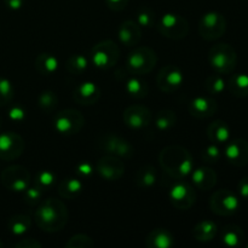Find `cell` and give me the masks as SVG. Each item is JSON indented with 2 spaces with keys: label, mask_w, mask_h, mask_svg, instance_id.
<instances>
[{
  "label": "cell",
  "mask_w": 248,
  "mask_h": 248,
  "mask_svg": "<svg viewBox=\"0 0 248 248\" xmlns=\"http://www.w3.org/2000/svg\"><path fill=\"white\" fill-rule=\"evenodd\" d=\"M68 208L62 200L48 198L41 201L35 211L36 225L46 232H61L68 223Z\"/></svg>",
  "instance_id": "obj_1"
},
{
  "label": "cell",
  "mask_w": 248,
  "mask_h": 248,
  "mask_svg": "<svg viewBox=\"0 0 248 248\" xmlns=\"http://www.w3.org/2000/svg\"><path fill=\"white\" fill-rule=\"evenodd\" d=\"M159 162L162 170L174 179L186 178L194 170L193 155L182 145L165 147L159 154Z\"/></svg>",
  "instance_id": "obj_2"
},
{
  "label": "cell",
  "mask_w": 248,
  "mask_h": 248,
  "mask_svg": "<svg viewBox=\"0 0 248 248\" xmlns=\"http://www.w3.org/2000/svg\"><path fill=\"white\" fill-rule=\"evenodd\" d=\"M157 63V55L149 46H138L130 52L126 60V69L131 75L149 74Z\"/></svg>",
  "instance_id": "obj_3"
},
{
  "label": "cell",
  "mask_w": 248,
  "mask_h": 248,
  "mask_svg": "<svg viewBox=\"0 0 248 248\" xmlns=\"http://www.w3.org/2000/svg\"><path fill=\"white\" fill-rule=\"evenodd\" d=\"M208 62L218 74H230L236 68L237 53L230 44H216L208 52Z\"/></svg>",
  "instance_id": "obj_4"
},
{
  "label": "cell",
  "mask_w": 248,
  "mask_h": 248,
  "mask_svg": "<svg viewBox=\"0 0 248 248\" xmlns=\"http://www.w3.org/2000/svg\"><path fill=\"white\" fill-rule=\"evenodd\" d=\"M91 62L98 69L107 70L113 68L120 58V48L119 45L111 39H106L91 48Z\"/></svg>",
  "instance_id": "obj_5"
},
{
  "label": "cell",
  "mask_w": 248,
  "mask_h": 248,
  "mask_svg": "<svg viewBox=\"0 0 248 248\" xmlns=\"http://www.w3.org/2000/svg\"><path fill=\"white\" fill-rule=\"evenodd\" d=\"M199 34L207 41H215L222 38L227 31V19L220 12L210 11L202 15L198 26Z\"/></svg>",
  "instance_id": "obj_6"
},
{
  "label": "cell",
  "mask_w": 248,
  "mask_h": 248,
  "mask_svg": "<svg viewBox=\"0 0 248 248\" xmlns=\"http://www.w3.org/2000/svg\"><path fill=\"white\" fill-rule=\"evenodd\" d=\"M85 125V116L79 110L73 108L63 109L56 114L53 127L56 132L63 136L78 135Z\"/></svg>",
  "instance_id": "obj_7"
},
{
  "label": "cell",
  "mask_w": 248,
  "mask_h": 248,
  "mask_svg": "<svg viewBox=\"0 0 248 248\" xmlns=\"http://www.w3.org/2000/svg\"><path fill=\"white\" fill-rule=\"evenodd\" d=\"M99 149L106 154L114 155L120 159H131L135 155V148L126 138L115 133H106L98 140Z\"/></svg>",
  "instance_id": "obj_8"
},
{
  "label": "cell",
  "mask_w": 248,
  "mask_h": 248,
  "mask_svg": "<svg viewBox=\"0 0 248 248\" xmlns=\"http://www.w3.org/2000/svg\"><path fill=\"white\" fill-rule=\"evenodd\" d=\"M160 34L165 38L172 39V40H181L184 39L189 33V23L181 15L167 12L160 18L159 22Z\"/></svg>",
  "instance_id": "obj_9"
},
{
  "label": "cell",
  "mask_w": 248,
  "mask_h": 248,
  "mask_svg": "<svg viewBox=\"0 0 248 248\" xmlns=\"http://www.w3.org/2000/svg\"><path fill=\"white\" fill-rule=\"evenodd\" d=\"M210 208L215 215L229 217L235 215L240 208V200L232 191L220 189L215 191L210 199Z\"/></svg>",
  "instance_id": "obj_10"
},
{
  "label": "cell",
  "mask_w": 248,
  "mask_h": 248,
  "mask_svg": "<svg viewBox=\"0 0 248 248\" xmlns=\"http://www.w3.org/2000/svg\"><path fill=\"white\" fill-rule=\"evenodd\" d=\"M1 183L9 190L23 193L31 186V173L22 165H12L1 172Z\"/></svg>",
  "instance_id": "obj_11"
},
{
  "label": "cell",
  "mask_w": 248,
  "mask_h": 248,
  "mask_svg": "<svg viewBox=\"0 0 248 248\" xmlns=\"http://www.w3.org/2000/svg\"><path fill=\"white\" fill-rule=\"evenodd\" d=\"M169 198L177 210L186 211L196 202L195 188L188 182L177 179L176 183L170 188Z\"/></svg>",
  "instance_id": "obj_12"
},
{
  "label": "cell",
  "mask_w": 248,
  "mask_h": 248,
  "mask_svg": "<svg viewBox=\"0 0 248 248\" xmlns=\"http://www.w3.org/2000/svg\"><path fill=\"white\" fill-rule=\"evenodd\" d=\"M26 142L23 137L16 132L0 133V160L14 161L24 152Z\"/></svg>",
  "instance_id": "obj_13"
},
{
  "label": "cell",
  "mask_w": 248,
  "mask_h": 248,
  "mask_svg": "<svg viewBox=\"0 0 248 248\" xmlns=\"http://www.w3.org/2000/svg\"><path fill=\"white\" fill-rule=\"evenodd\" d=\"M94 171L99 174L101 178L106 181H119L125 174V164L120 157L106 154L96 162Z\"/></svg>",
  "instance_id": "obj_14"
},
{
  "label": "cell",
  "mask_w": 248,
  "mask_h": 248,
  "mask_svg": "<svg viewBox=\"0 0 248 248\" xmlns=\"http://www.w3.org/2000/svg\"><path fill=\"white\" fill-rule=\"evenodd\" d=\"M183 70L174 64H167L162 67L156 77L157 87L166 93H172L178 90L183 85Z\"/></svg>",
  "instance_id": "obj_15"
},
{
  "label": "cell",
  "mask_w": 248,
  "mask_h": 248,
  "mask_svg": "<svg viewBox=\"0 0 248 248\" xmlns=\"http://www.w3.org/2000/svg\"><path fill=\"white\" fill-rule=\"evenodd\" d=\"M124 123L132 130H143L152 123V111L144 104H132L123 113Z\"/></svg>",
  "instance_id": "obj_16"
},
{
  "label": "cell",
  "mask_w": 248,
  "mask_h": 248,
  "mask_svg": "<svg viewBox=\"0 0 248 248\" xmlns=\"http://www.w3.org/2000/svg\"><path fill=\"white\" fill-rule=\"evenodd\" d=\"M225 157L228 162L236 167H244L248 165V140L237 138L228 142L225 147Z\"/></svg>",
  "instance_id": "obj_17"
},
{
  "label": "cell",
  "mask_w": 248,
  "mask_h": 248,
  "mask_svg": "<svg viewBox=\"0 0 248 248\" xmlns=\"http://www.w3.org/2000/svg\"><path fill=\"white\" fill-rule=\"evenodd\" d=\"M189 113L196 119H208L217 113L218 104L211 96H196L189 102Z\"/></svg>",
  "instance_id": "obj_18"
},
{
  "label": "cell",
  "mask_w": 248,
  "mask_h": 248,
  "mask_svg": "<svg viewBox=\"0 0 248 248\" xmlns=\"http://www.w3.org/2000/svg\"><path fill=\"white\" fill-rule=\"evenodd\" d=\"M73 98L78 104L92 106V104H96L101 98V90L94 82L84 81L75 87L73 92Z\"/></svg>",
  "instance_id": "obj_19"
},
{
  "label": "cell",
  "mask_w": 248,
  "mask_h": 248,
  "mask_svg": "<svg viewBox=\"0 0 248 248\" xmlns=\"http://www.w3.org/2000/svg\"><path fill=\"white\" fill-rule=\"evenodd\" d=\"M191 182L201 191H208L213 189L217 184V173L215 170L207 166L198 167L196 170H193L190 173Z\"/></svg>",
  "instance_id": "obj_20"
},
{
  "label": "cell",
  "mask_w": 248,
  "mask_h": 248,
  "mask_svg": "<svg viewBox=\"0 0 248 248\" xmlns=\"http://www.w3.org/2000/svg\"><path fill=\"white\" fill-rule=\"evenodd\" d=\"M118 38L123 45L133 47L142 39V28L135 21H124L118 29Z\"/></svg>",
  "instance_id": "obj_21"
},
{
  "label": "cell",
  "mask_w": 248,
  "mask_h": 248,
  "mask_svg": "<svg viewBox=\"0 0 248 248\" xmlns=\"http://www.w3.org/2000/svg\"><path fill=\"white\" fill-rule=\"evenodd\" d=\"M173 234L166 228H155L145 239L148 248H170L173 246Z\"/></svg>",
  "instance_id": "obj_22"
},
{
  "label": "cell",
  "mask_w": 248,
  "mask_h": 248,
  "mask_svg": "<svg viewBox=\"0 0 248 248\" xmlns=\"http://www.w3.org/2000/svg\"><path fill=\"white\" fill-rule=\"evenodd\" d=\"M208 140L216 144L228 143L230 140V127L225 121L215 120L207 127Z\"/></svg>",
  "instance_id": "obj_23"
},
{
  "label": "cell",
  "mask_w": 248,
  "mask_h": 248,
  "mask_svg": "<svg viewBox=\"0 0 248 248\" xmlns=\"http://www.w3.org/2000/svg\"><path fill=\"white\" fill-rule=\"evenodd\" d=\"M220 239L224 246L230 248H236L242 246L245 241V232L239 225L228 224L223 228Z\"/></svg>",
  "instance_id": "obj_24"
},
{
  "label": "cell",
  "mask_w": 248,
  "mask_h": 248,
  "mask_svg": "<svg viewBox=\"0 0 248 248\" xmlns=\"http://www.w3.org/2000/svg\"><path fill=\"white\" fill-rule=\"evenodd\" d=\"M82 190H84V183L80 179L73 178V177L64 178L60 182L57 186L58 195L62 199H68V200L75 199L81 194Z\"/></svg>",
  "instance_id": "obj_25"
},
{
  "label": "cell",
  "mask_w": 248,
  "mask_h": 248,
  "mask_svg": "<svg viewBox=\"0 0 248 248\" xmlns=\"http://www.w3.org/2000/svg\"><path fill=\"white\" fill-rule=\"evenodd\" d=\"M157 181L156 169L152 164H145L138 169L135 183L140 189H149L155 186Z\"/></svg>",
  "instance_id": "obj_26"
},
{
  "label": "cell",
  "mask_w": 248,
  "mask_h": 248,
  "mask_svg": "<svg viewBox=\"0 0 248 248\" xmlns=\"http://www.w3.org/2000/svg\"><path fill=\"white\" fill-rule=\"evenodd\" d=\"M218 232V227L212 220H201L194 227L193 236L199 242L212 241Z\"/></svg>",
  "instance_id": "obj_27"
},
{
  "label": "cell",
  "mask_w": 248,
  "mask_h": 248,
  "mask_svg": "<svg viewBox=\"0 0 248 248\" xmlns=\"http://www.w3.org/2000/svg\"><path fill=\"white\" fill-rule=\"evenodd\" d=\"M227 87L230 94L236 98L248 97V75L244 73L232 74L227 82Z\"/></svg>",
  "instance_id": "obj_28"
},
{
  "label": "cell",
  "mask_w": 248,
  "mask_h": 248,
  "mask_svg": "<svg viewBox=\"0 0 248 248\" xmlns=\"http://www.w3.org/2000/svg\"><path fill=\"white\" fill-rule=\"evenodd\" d=\"M125 90L128 96L136 99H142L147 97L149 87L145 80L140 78V75H132L125 81Z\"/></svg>",
  "instance_id": "obj_29"
},
{
  "label": "cell",
  "mask_w": 248,
  "mask_h": 248,
  "mask_svg": "<svg viewBox=\"0 0 248 248\" xmlns=\"http://www.w3.org/2000/svg\"><path fill=\"white\" fill-rule=\"evenodd\" d=\"M58 65H60V62L52 53H39L35 58V69L41 75H52L53 73L57 72Z\"/></svg>",
  "instance_id": "obj_30"
},
{
  "label": "cell",
  "mask_w": 248,
  "mask_h": 248,
  "mask_svg": "<svg viewBox=\"0 0 248 248\" xmlns=\"http://www.w3.org/2000/svg\"><path fill=\"white\" fill-rule=\"evenodd\" d=\"M31 227V220L26 215H15L7 220V228L15 236H21L29 232Z\"/></svg>",
  "instance_id": "obj_31"
},
{
  "label": "cell",
  "mask_w": 248,
  "mask_h": 248,
  "mask_svg": "<svg viewBox=\"0 0 248 248\" xmlns=\"http://www.w3.org/2000/svg\"><path fill=\"white\" fill-rule=\"evenodd\" d=\"M155 127L159 131H169L172 127H174L177 124V115L171 109H162L155 116Z\"/></svg>",
  "instance_id": "obj_32"
},
{
  "label": "cell",
  "mask_w": 248,
  "mask_h": 248,
  "mask_svg": "<svg viewBox=\"0 0 248 248\" xmlns=\"http://www.w3.org/2000/svg\"><path fill=\"white\" fill-rule=\"evenodd\" d=\"M65 68L73 75H81L89 68V60L81 53H74L69 56L65 63Z\"/></svg>",
  "instance_id": "obj_33"
},
{
  "label": "cell",
  "mask_w": 248,
  "mask_h": 248,
  "mask_svg": "<svg viewBox=\"0 0 248 248\" xmlns=\"http://www.w3.org/2000/svg\"><path fill=\"white\" fill-rule=\"evenodd\" d=\"M58 104V96L52 90H44L38 98V106L44 113H51Z\"/></svg>",
  "instance_id": "obj_34"
},
{
  "label": "cell",
  "mask_w": 248,
  "mask_h": 248,
  "mask_svg": "<svg viewBox=\"0 0 248 248\" xmlns=\"http://www.w3.org/2000/svg\"><path fill=\"white\" fill-rule=\"evenodd\" d=\"M205 89L207 91L208 94H220L225 91L227 89V82H225L224 78L222 77V74H212L210 77H207L205 81Z\"/></svg>",
  "instance_id": "obj_35"
},
{
  "label": "cell",
  "mask_w": 248,
  "mask_h": 248,
  "mask_svg": "<svg viewBox=\"0 0 248 248\" xmlns=\"http://www.w3.org/2000/svg\"><path fill=\"white\" fill-rule=\"evenodd\" d=\"M56 181H57V176H56L55 172L50 171V170H43V171H39L35 174L34 186H38L39 189L44 191L52 188L56 184Z\"/></svg>",
  "instance_id": "obj_36"
},
{
  "label": "cell",
  "mask_w": 248,
  "mask_h": 248,
  "mask_svg": "<svg viewBox=\"0 0 248 248\" xmlns=\"http://www.w3.org/2000/svg\"><path fill=\"white\" fill-rule=\"evenodd\" d=\"M15 96L14 85L9 79L0 77V107H5L11 103Z\"/></svg>",
  "instance_id": "obj_37"
},
{
  "label": "cell",
  "mask_w": 248,
  "mask_h": 248,
  "mask_svg": "<svg viewBox=\"0 0 248 248\" xmlns=\"http://www.w3.org/2000/svg\"><path fill=\"white\" fill-rule=\"evenodd\" d=\"M94 246V241L86 234H75L65 242L67 248H90Z\"/></svg>",
  "instance_id": "obj_38"
},
{
  "label": "cell",
  "mask_w": 248,
  "mask_h": 248,
  "mask_svg": "<svg viewBox=\"0 0 248 248\" xmlns=\"http://www.w3.org/2000/svg\"><path fill=\"white\" fill-rule=\"evenodd\" d=\"M220 156H222V152L216 143H211L201 152V159L207 164H216L219 161Z\"/></svg>",
  "instance_id": "obj_39"
},
{
  "label": "cell",
  "mask_w": 248,
  "mask_h": 248,
  "mask_svg": "<svg viewBox=\"0 0 248 248\" xmlns=\"http://www.w3.org/2000/svg\"><path fill=\"white\" fill-rule=\"evenodd\" d=\"M137 23L140 28H149L154 24V12L148 7H142L137 14Z\"/></svg>",
  "instance_id": "obj_40"
},
{
  "label": "cell",
  "mask_w": 248,
  "mask_h": 248,
  "mask_svg": "<svg viewBox=\"0 0 248 248\" xmlns=\"http://www.w3.org/2000/svg\"><path fill=\"white\" fill-rule=\"evenodd\" d=\"M24 199H26V202L29 203V205H35V203H39L41 201V198H43V190L39 189L38 186H29L26 190L23 191Z\"/></svg>",
  "instance_id": "obj_41"
},
{
  "label": "cell",
  "mask_w": 248,
  "mask_h": 248,
  "mask_svg": "<svg viewBox=\"0 0 248 248\" xmlns=\"http://www.w3.org/2000/svg\"><path fill=\"white\" fill-rule=\"evenodd\" d=\"M9 118L10 120L15 121V123H21L27 118L26 109L21 106H14L10 108L9 110Z\"/></svg>",
  "instance_id": "obj_42"
},
{
  "label": "cell",
  "mask_w": 248,
  "mask_h": 248,
  "mask_svg": "<svg viewBox=\"0 0 248 248\" xmlns=\"http://www.w3.org/2000/svg\"><path fill=\"white\" fill-rule=\"evenodd\" d=\"M106 1V5L108 6V9H110L111 11H123L127 7L128 1L130 0H104Z\"/></svg>",
  "instance_id": "obj_43"
},
{
  "label": "cell",
  "mask_w": 248,
  "mask_h": 248,
  "mask_svg": "<svg viewBox=\"0 0 248 248\" xmlns=\"http://www.w3.org/2000/svg\"><path fill=\"white\" fill-rule=\"evenodd\" d=\"M77 172L80 174V176L89 177L94 172V166L87 161L81 162V164H79L77 166Z\"/></svg>",
  "instance_id": "obj_44"
},
{
  "label": "cell",
  "mask_w": 248,
  "mask_h": 248,
  "mask_svg": "<svg viewBox=\"0 0 248 248\" xmlns=\"http://www.w3.org/2000/svg\"><path fill=\"white\" fill-rule=\"evenodd\" d=\"M15 247L16 248H41L43 247V245L40 244L39 241H36L35 239H22L21 241L17 242L16 245H15Z\"/></svg>",
  "instance_id": "obj_45"
},
{
  "label": "cell",
  "mask_w": 248,
  "mask_h": 248,
  "mask_svg": "<svg viewBox=\"0 0 248 248\" xmlns=\"http://www.w3.org/2000/svg\"><path fill=\"white\" fill-rule=\"evenodd\" d=\"M237 191H239V195L241 196V199L248 200V176L240 179L239 184H237Z\"/></svg>",
  "instance_id": "obj_46"
},
{
  "label": "cell",
  "mask_w": 248,
  "mask_h": 248,
  "mask_svg": "<svg viewBox=\"0 0 248 248\" xmlns=\"http://www.w3.org/2000/svg\"><path fill=\"white\" fill-rule=\"evenodd\" d=\"M4 2L5 5H6L7 9L17 11V10L22 9V6L24 5L26 0H4Z\"/></svg>",
  "instance_id": "obj_47"
},
{
  "label": "cell",
  "mask_w": 248,
  "mask_h": 248,
  "mask_svg": "<svg viewBox=\"0 0 248 248\" xmlns=\"http://www.w3.org/2000/svg\"><path fill=\"white\" fill-rule=\"evenodd\" d=\"M0 128H1V120H0Z\"/></svg>",
  "instance_id": "obj_48"
},
{
  "label": "cell",
  "mask_w": 248,
  "mask_h": 248,
  "mask_svg": "<svg viewBox=\"0 0 248 248\" xmlns=\"http://www.w3.org/2000/svg\"><path fill=\"white\" fill-rule=\"evenodd\" d=\"M2 246V245H1V242H0V247H1Z\"/></svg>",
  "instance_id": "obj_49"
},
{
  "label": "cell",
  "mask_w": 248,
  "mask_h": 248,
  "mask_svg": "<svg viewBox=\"0 0 248 248\" xmlns=\"http://www.w3.org/2000/svg\"><path fill=\"white\" fill-rule=\"evenodd\" d=\"M247 247H248V244H247Z\"/></svg>",
  "instance_id": "obj_50"
}]
</instances>
